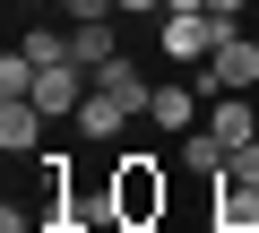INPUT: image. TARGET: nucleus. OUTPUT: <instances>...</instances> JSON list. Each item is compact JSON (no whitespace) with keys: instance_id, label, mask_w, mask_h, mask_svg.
<instances>
[{"instance_id":"f257e3e1","label":"nucleus","mask_w":259,"mask_h":233,"mask_svg":"<svg viewBox=\"0 0 259 233\" xmlns=\"http://www.w3.org/2000/svg\"><path fill=\"white\" fill-rule=\"evenodd\" d=\"M104 181H112V216H121V233H130V224H164V216H173V181H164V156H156V147L112 156V164H104Z\"/></svg>"},{"instance_id":"f03ea898","label":"nucleus","mask_w":259,"mask_h":233,"mask_svg":"<svg viewBox=\"0 0 259 233\" xmlns=\"http://www.w3.org/2000/svg\"><path fill=\"white\" fill-rule=\"evenodd\" d=\"M156 35H164V61H207L225 26H216L207 9H164V26H156Z\"/></svg>"},{"instance_id":"7ed1b4c3","label":"nucleus","mask_w":259,"mask_h":233,"mask_svg":"<svg viewBox=\"0 0 259 233\" xmlns=\"http://www.w3.org/2000/svg\"><path fill=\"white\" fill-rule=\"evenodd\" d=\"M207 233H259V181L225 173L216 181V207H207Z\"/></svg>"},{"instance_id":"20e7f679","label":"nucleus","mask_w":259,"mask_h":233,"mask_svg":"<svg viewBox=\"0 0 259 233\" xmlns=\"http://www.w3.org/2000/svg\"><path fill=\"white\" fill-rule=\"evenodd\" d=\"M207 61H216V78H225V95H250V86H259V43H250L242 26H225Z\"/></svg>"},{"instance_id":"39448f33","label":"nucleus","mask_w":259,"mask_h":233,"mask_svg":"<svg viewBox=\"0 0 259 233\" xmlns=\"http://www.w3.org/2000/svg\"><path fill=\"white\" fill-rule=\"evenodd\" d=\"M0 147L35 164V147H44V104L35 95H0Z\"/></svg>"},{"instance_id":"423d86ee","label":"nucleus","mask_w":259,"mask_h":233,"mask_svg":"<svg viewBox=\"0 0 259 233\" xmlns=\"http://www.w3.org/2000/svg\"><path fill=\"white\" fill-rule=\"evenodd\" d=\"M130 121H139V112H130L121 95H104V86H95V95L78 104V138H87V147H112V138H121Z\"/></svg>"},{"instance_id":"0eeeda50","label":"nucleus","mask_w":259,"mask_h":233,"mask_svg":"<svg viewBox=\"0 0 259 233\" xmlns=\"http://www.w3.org/2000/svg\"><path fill=\"white\" fill-rule=\"evenodd\" d=\"M95 86H104V95H121L130 112H147V104H156V86H147V69L130 61V52H112V61L95 69Z\"/></svg>"},{"instance_id":"6e6552de","label":"nucleus","mask_w":259,"mask_h":233,"mask_svg":"<svg viewBox=\"0 0 259 233\" xmlns=\"http://www.w3.org/2000/svg\"><path fill=\"white\" fill-rule=\"evenodd\" d=\"M207 130L225 138V156H233V147H250V138H259V112H250V95H216V104H207Z\"/></svg>"},{"instance_id":"1a4fd4ad","label":"nucleus","mask_w":259,"mask_h":233,"mask_svg":"<svg viewBox=\"0 0 259 233\" xmlns=\"http://www.w3.org/2000/svg\"><path fill=\"white\" fill-rule=\"evenodd\" d=\"M112 26H121V18H95V26H69V61H78V69H104V61L121 52V35H112Z\"/></svg>"},{"instance_id":"9d476101","label":"nucleus","mask_w":259,"mask_h":233,"mask_svg":"<svg viewBox=\"0 0 259 233\" xmlns=\"http://www.w3.org/2000/svg\"><path fill=\"white\" fill-rule=\"evenodd\" d=\"M199 104H207L199 86H156L147 112H156V130H199Z\"/></svg>"},{"instance_id":"9b49d317","label":"nucleus","mask_w":259,"mask_h":233,"mask_svg":"<svg viewBox=\"0 0 259 233\" xmlns=\"http://www.w3.org/2000/svg\"><path fill=\"white\" fill-rule=\"evenodd\" d=\"M173 164H190V173H207V181H216V173H225V138L199 121V130H182V156H173Z\"/></svg>"},{"instance_id":"f8f14e48","label":"nucleus","mask_w":259,"mask_h":233,"mask_svg":"<svg viewBox=\"0 0 259 233\" xmlns=\"http://www.w3.org/2000/svg\"><path fill=\"white\" fill-rule=\"evenodd\" d=\"M18 52H26L35 69H52V61H69V26H26V35H18Z\"/></svg>"},{"instance_id":"ddd939ff","label":"nucleus","mask_w":259,"mask_h":233,"mask_svg":"<svg viewBox=\"0 0 259 233\" xmlns=\"http://www.w3.org/2000/svg\"><path fill=\"white\" fill-rule=\"evenodd\" d=\"M0 95H35V61H26V52L0 61Z\"/></svg>"},{"instance_id":"4468645a","label":"nucleus","mask_w":259,"mask_h":233,"mask_svg":"<svg viewBox=\"0 0 259 233\" xmlns=\"http://www.w3.org/2000/svg\"><path fill=\"white\" fill-rule=\"evenodd\" d=\"M61 18L69 26H95V18H121V9H112V0H61Z\"/></svg>"},{"instance_id":"2eb2a0df","label":"nucleus","mask_w":259,"mask_h":233,"mask_svg":"<svg viewBox=\"0 0 259 233\" xmlns=\"http://www.w3.org/2000/svg\"><path fill=\"white\" fill-rule=\"evenodd\" d=\"M225 173H242V181H259V138H250V147H233V156H225ZM225 173H216V181H225Z\"/></svg>"},{"instance_id":"dca6fc26","label":"nucleus","mask_w":259,"mask_h":233,"mask_svg":"<svg viewBox=\"0 0 259 233\" xmlns=\"http://www.w3.org/2000/svg\"><path fill=\"white\" fill-rule=\"evenodd\" d=\"M242 9H250V0H207V18H216V26H242Z\"/></svg>"},{"instance_id":"f3484780","label":"nucleus","mask_w":259,"mask_h":233,"mask_svg":"<svg viewBox=\"0 0 259 233\" xmlns=\"http://www.w3.org/2000/svg\"><path fill=\"white\" fill-rule=\"evenodd\" d=\"M112 9H121V18H156L164 0H112Z\"/></svg>"},{"instance_id":"a211bd4d","label":"nucleus","mask_w":259,"mask_h":233,"mask_svg":"<svg viewBox=\"0 0 259 233\" xmlns=\"http://www.w3.org/2000/svg\"><path fill=\"white\" fill-rule=\"evenodd\" d=\"M26 233H35V224H26Z\"/></svg>"}]
</instances>
